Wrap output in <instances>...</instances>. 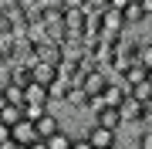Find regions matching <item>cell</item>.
Returning <instances> with one entry per match:
<instances>
[{
  "instance_id": "obj_1",
  "label": "cell",
  "mask_w": 152,
  "mask_h": 149,
  "mask_svg": "<svg viewBox=\"0 0 152 149\" xmlns=\"http://www.w3.org/2000/svg\"><path fill=\"white\" fill-rule=\"evenodd\" d=\"M108 81H112V75L105 71V68H91V71H88L81 81L75 85V88H81V95H85L88 102H91V98H98V95L108 88Z\"/></svg>"
},
{
  "instance_id": "obj_2",
  "label": "cell",
  "mask_w": 152,
  "mask_h": 149,
  "mask_svg": "<svg viewBox=\"0 0 152 149\" xmlns=\"http://www.w3.org/2000/svg\"><path fill=\"white\" fill-rule=\"evenodd\" d=\"M125 34V17H122V10H112V7H105L102 10V34H98V37L102 41H118Z\"/></svg>"
},
{
  "instance_id": "obj_3",
  "label": "cell",
  "mask_w": 152,
  "mask_h": 149,
  "mask_svg": "<svg viewBox=\"0 0 152 149\" xmlns=\"http://www.w3.org/2000/svg\"><path fill=\"white\" fill-rule=\"evenodd\" d=\"M85 139H88L95 149H118V132H112V129H102V126H95V122L88 126Z\"/></svg>"
},
{
  "instance_id": "obj_4",
  "label": "cell",
  "mask_w": 152,
  "mask_h": 149,
  "mask_svg": "<svg viewBox=\"0 0 152 149\" xmlns=\"http://www.w3.org/2000/svg\"><path fill=\"white\" fill-rule=\"evenodd\" d=\"M58 75H61L58 65H48V61H34V65H31V81L44 85V88H51V85L58 81Z\"/></svg>"
},
{
  "instance_id": "obj_5",
  "label": "cell",
  "mask_w": 152,
  "mask_h": 149,
  "mask_svg": "<svg viewBox=\"0 0 152 149\" xmlns=\"http://www.w3.org/2000/svg\"><path fill=\"white\" fill-rule=\"evenodd\" d=\"M118 81L125 85V88H135V85L149 81V68H145V65H142V61L135 58V61H132V65H129V68H125V71L118 75Z\"/></svg>"
},
{
  "instance_id": "obj_6",
  "label": "cell",
  "mask_w": 152,
  "mask_h": 149,
  "mask_svg": "<svg viewBox=\"0 0 152 149\" xmlns=\"http://www.w3.org/2000/svg\"><path fill=\"white\" fill-rule=\"evenodd\" d=\"M118 112H122V122H125V126H135V129H139L145 105H142V102H135L132 95H125V98H122V105H118Z\"/></svg>"
},
{
  "instance_id": "obj_7",
  "label": "cell",
  "mask_w": 152,
  "mask_h": 149,
  "mask_svg": "<svg viewBox=\"0 0 152 149\" xmlns=\"http://www.w3.org/2000/svg\"><path fill=\"white\" fill-rule=\"evenodd\" d=\"M34 129H37V139H51L58 129H64V126H61V119L54 115V109H48L37 122H34Z\"/></svg>"
},
{
  "instance_id": "obj_8",
  "label": "cell",
  "mask_w": 152,
  "mask_h": 149,
  "mask_svg": "<svg viewBox=\"0 0 152 149\" xmlns=\"http://www.w3.org/2000/svg\"><path fill=\"white\" fill-rule=\"evenodd\" d=\"M10 139H14V142H20V146L37 142V129H34V122H31V119H20V122L10 129Z\"/></svg>"
},
{
  "instance_id": "obj_9",
  "label": "cell",
  "mask_w": 152,
  "mask_h": 149,
  "mask_svg": "<svg viewBox=\"0 0 152 149\" xmlns=\"http://www.w3.org/2000/svg\"><path fill=\"white\" fill-rule=\"evenodd\" d=\"M95 126H102V129H112V132H122V112L118 109H98L95 112Z\"/></svg>"
},
{
  "instance_id": "obj_10",
  "label": "cell",
  "mask_w": 152,
  "mask_h": 149,
  "mask_svg": "<svg viewBox=\"0 0 152 149\" xmlns=\"http://www.w3.org/2000/svg\"><path fill=\"white\" fill-rule=\"evenodd\" d=\"M24 105H51L48 88H44V85H37V81L24 85Z\"/></svg>"
},
{
  "instance_id": "obj_11",
  "label": "cell",
  "mask_w": 152,
  "mask_h": 149,
  "mask_svg": "<svg viewBox=\"0 0 152 149\" xmlns=\"http://www.w3.org/2000/svg\"><path fill=\"white\" fill-rule=\"evenodd\" d=\"M122 17H125V27H132V31H135L139 24H142V17H145V7L132 0V4H129V7L122 10Z\"/></svg>"
},
{
  "instance_id": "obj_12",
  "label": "cell",
  "mask_w": 152,
  "mask_h": 149,
  "mask_svg": "<svg viewBox=\"0 0 152 149\" xmlns=\"http://www.w3.org/2000/svg\"><path fill=\"white\" fill-rule=\"evenodd\" d=\"M20 119H24V105H4V109H0V122H4L7 129H14Z\"/></svg>"
},
{
  "instance_id": "obj_13",
  "label": "cell",
  "mask_w": 152,
  "mask_h": 149,
  "mask_svg": "<svg viewBox=\"0 0 152 149\" xmlns=\"http://www.w3.org/2000/svg\"><path fill=\"white\" fill-rule=\"evenodd\" d=\"M48 142V149H71V142H75V136L68 132V129H58L51 139H44Z\"/></svg>"
},
{
  "instance_id": "obj_14",
  "label": "cell",
  "mask_w": 152,
  "mask_h": 149,
  "mask_svg": "<svg viewBox=\"0 0 152 149\" xmlns=\"http://www.w3.org/2000/svg\"><path fill=\"white\" fill-rule=\"evenodd\" d=\"M0 92H4V98H7V105H24V88H20V85L7 81V85H0Z\"/></svg>"
},
{
  "instance_id": "obj_15",
  "label": "cell",
  "mask_w": 152,
  "mask_h": 149,
  "mask_svg": "<svg viewBox=\"0 0 152 149\" xmlns=\"http://www.w3.org/2000/svg\"><path fill=\"white\" fill-rule=\"evenodd\" d=\"M129 95L135 102H142V105H152V81H142V85H135V88H129Z\"/></svg>"
},
{
  "instance_id": "obj_16",
  "label": "cell",
  "mask_w": 152,
  "mask_h": 149,
  "mask_svg": "<svg viewBox=\"0 0 152 149\" xmlns=\"http://www.w3.org/2000/svg\"><path fill=\"white\" fill-rule=\"evenodd\" d=\"M51 105H24V119H31V122H37L44 112H48Z\"/></svg>"
},
{
  "instance_id": "obj_17",
  "label": "cell",
  "mask_w": 152,
  "mask_h": 149,
  "mask_svg": "<svg viewBox=\"0 0 152 149\" xmlns=\"http://www.w3.org/2000/svg\"><path fill=\"white\" fill-rule=\"evenodd\" d=\"M139 61L152 71V41H142V48H139Z\"/></svg>"
},
{
  "instance_id": "obj_18",
  "label": "cell",
  "mask_w": 152,
  "mask_h": 149,
  "mask_svg": "<svg viewBox=\"0 0 152 149\" xmlns=\"http://www.w3.org/2000/svg\"><path fill=\"white\" fill-rule=\"evenodd\" d=\"M135 149H152V129H139V136H135Z\"/></svg>"
},
{
  "instance_id": "obj_19",
  "label": "cell",
  "mask_w": 152,
  "mask_h": 149,
  "mask_svg": "<svg viewBox=\"0 0 152 149\" xmlns=\"http://www.w3.org/2000/svg\"><path fill=\"white\" fill-rule=\"evenodd\" d=\"M71 149H95L91 142H88L85 136H75V142H71Z\"/></svg>"
},
{
  "instance_id": "obj_20",
  "label": "cell",
  "mask_w": 152,
  "mask_h": 149,
  "mask_svg": "<svg viewBox=\"0 0 152 149\" xmlns=\"http://www.w3.org/2000/svg\"><path fill=\"white\" fill-rule=\"evenodd\" d=\"M85 7H88V10H105L108 0H85Z\"/></svg>"
},
{
  "instance_id": "obj_21",
  "label": "cell",
  "mask_w": 152,
  "mask_h": 149,
  "mask_svg": "<svg viewBox=\"0 0 152 149\" xmlns=\"http://www.w3.org/2000/svg\"><path fill=\"white\" fill-rule=\"evenodd\" d=\"M129 4H132V0H108V7H112V10H125Z\"/></svg>"
},
{
  "instance_id": "obj_22",
  "label": "cell",
  "mask_w": 152,
  "mask_h": 149,
  "mask_svg": "<svg viewBox=\"0 0 152 149\" xmlns=\"http://www.w3.org/2000/svg\"><path fill=\"white\" fill-rule=\"evenodd\" d=\"M0 149H27V146H20V142H14V139H7V142H0Z\"/></svg>"
},
{
  "instance_id": "obj_23",
  "label": "cell",
  "mask_w": 152,
  "mask_h": 149,
  "mask_svg": "<svg viewBox=\"0 0 152 149\" xmlns=\"http://www.w3.org/2000/svg\"><path fill=\"white\" fill-rule=\"evenodd\" d=\"M7 139H10V129H7L4 122H0V142H7Z\"/></svg>"
},
{
  "instance_id": "obj_24",
  "label": "cell",
  "mask_w": 152,
  "mask_h": 149,
  "mask_svg": "<svg viewBox=\"0 0 152 149\" xmlns=\"http://www.w3.org/2000/svg\"><path fill=\"white\" fill-rule=\"evenodd\" d=\"M27 149H48V142H44V139H37V142H31Z\"/></svg>"
},
{
  "instance_id": "obj_25",
  "label": "cell",
  "mask_w": 152,
  "mask_h": 149,
  "mask_svg": "<svg viewBox=\"0 0 152 149\" xmlns=\"http://www.w3.org/2000/svg\"><path fill=\"white\" fill-rule=\"evenodd\" d=\"M135 4H145V0H135Z\"/></svg>"
}]
</instances>
